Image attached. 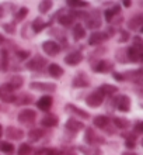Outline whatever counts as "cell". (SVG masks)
<instances>
[{
    "mask_svg": "<svg viewBox=\"0 0 143 155\" xmlns=\"http://www.w3.org/2000/svg\"><path fill=\"white\" fill-rule=\"evenodd\" d=\"M84 140H86V143L89 145H98V144H104L105 143V140L102 138V137H98L97 133L94 131V128H90V127H87L86 128V133H84Z\"/></svg>",
    "mask_w": 143,
    "mask_h": 155,
    "instance_id": "6da1fadb",
    "label": "cell"
},
{
    "mask_svg": "<svg viewBox=\"0 0 143 155\" xmlns=\"http://www.w3.org/2000/svg\"><path fill=\"white\" fill-rule=\"evenodd\" d=\"M30 87L33 90H38V92H46V93H52L56 90V85L55 83H49V82H31Z\"/></svg>",
    "mask_w": 143,
    "mask_h": 155,
    "instance_id": "7a4b0ae2",
    "label": "cell"
},
{
    "mask_svg": "<svg viewBox=\"0 0 143 155\" xmlns=\"http://www.w3.org/2000/svg\"><path fill=\"white\" fill-rule=\"evenodd\" d=\"M42 49H44V52L46 54V55H49V57H56L58 54L61 52V45L58 44L56 41H45L44 44H42Z\"/></svg>",
    "mask_w": 143,
    "mask_h": 155,
    "instance_id": "3957f363",
    "label": "cell"
},
{
    "mask_svg": "<svg viewBox=\"0 0 143 155\" xmlns=\"http://www.w3.org/2000/svg\"><path fill=\"white\" fill-rule=\"evenodd\" d=\"M101 23H102L101 16H100V13H98L97 10H94L91 14H87V17H86L87 28L95 30V28H98V27H101Z\"/></svg>",
    "mask_w": 143,
    "mask_h": 155,
    "instance_id": "277c9868",
    "label": "cell"
},
{
    "mask_svg": "<svg viewBox=\"0 0 143 155\" xmlns=\"http://www.w3.org/2000/svg\"><path fill=\"white\" fill-rule=\"evenodd\" d=\"M102 102H104V94H102L98 89L94 90L93 93H90L86 97V103L90 107H98V106H101Z\"/></svg>",
    "mask_w": 143,
    "mask_h": 155,
    "instance_id": "5b68a950",
    "label": "cell"
},
{
    "mask_svg": "<svg viewBox=\"0 0 143 155\" xmlns=\"http://www.w3.org/2000/svg\"><path fill=\"white\" fill-rule=\"evenodd\" d=\"M45 65H46V59H45V58L39 57V55H35L31 61H28L27 64H25V68H27V69H30V71H41Z\"/></svg>",
    "mask_w": 143,
    "mask_h": 155,
    "instance_id": "8992f818",
    "label": "cell"
},
{
    "mask_svg": "<svg viewBox=\"0 0 143 155\" xmlns=\"http://www.w3.org/2000/svg\"><path fill=\"white\" fill-rule=\"evenodd\" d=\"M35 117H37V113H35V110H31V109H24L18 113V121L23 123V124L34 123Z\"/></svg>",
    "mask_w": 143,
    "mask_h": 155,
    "instance_id": "52a82bcc",
    "label": "cell"
},
{
    "mask_svg": "<svg viewBox=\"0 0 143 155\" xmlns=\"http://www.w3.org/2000/svg\"><path fill=\"white\" fill-rule=\"evenodd\" d=\"M115 106H117V109H118L119 111L128 113L129 109H131V99H129V96H126V94H121V96L115 100Z\"/></svg>",
    "mask_w": 143,
    "mask_h": 155,
    "instance_id": "ba28073f",
    "label": "cell"
},
{
    "mask_svg": "<svg viewBox=\"0 0 143 155\" xmlns=\"http://www.w3.org/2000/svg\"><path fill=\"white\" fill-rule=\"evenodd\" d=\"M93 69L98 74H108L114 69V64L110 61H105V59H101V61H97L95 65H93Z\"/></svg>",
    "mask_w": 143,
    "mask_h": 155,
    "instance_id": "9c48e42d",
    "label": "cell"
},
{
    "mask_svg": "<svg viewBox=\"0 0 143 155\" xmlns=\"http://www.w3.org/2000/svg\"><path fill=\"white\" fill-rule=\"evenodd\" d=\"M65 128L69 131V133H72V134H77L79 131L83 130V128H86V127H84V124H83L82 121H79L76 118H69L65 124Z\"/></svg>",
    "mask_w": 143,
    "mask_h": 155,
    "instance_id": "30bf717a",
    "label": "cell"
},
{
    "mask_svg": "<svg viewBox=\"0 0 143 155\" xmlns=\"http://www.w3.org/2000/svg\"><path fill=\"white\" fill-rule=\"evenodd\" d=\"M83 61V54L80 51H73V52L67 54L65 57V62L69 66H76Z\"/></svg>",
    "mask_w": 143,
    "mask_h": 155,
    "instance_id": "8fae6325",
    "label": "cell"
},
{
    "mask_svg": "<svg viewBox=\"0 0 143 155\" xmlns=\"http://www.w3.org/2000/svg\"><path fill=\"white\" fill-rule=\"evenodd\" d=\"M142 57H143L142 49H138V48H135V47H129V48H126L128 62H140L142 61Z\"/></svg>",
    "mask_w": 143,
    "mask_h": 155,
    "instance_id": "7c38bea8",
    "label": "cell"
},
{
    "mask_svg": "<svg viewBox=\"0 0 143 155\" xmlns=\"http://www.w3.org/2000/svg\"><path fill=\"white\" fill-rule=\"evenodd\" d=\"M65 110L67 111L70 116H76V117H80V118H89L90 117V114H89L87 111L79 109V107H76L74 104H72V103H67V104H66Z\"/></svg>",
    "mask_w": 143,
    "mask_h": 155,
    "instance_id": "4fadbf2b",
    "label": "cell"
},
{
    "mask_svg": "<svg viewBox=\"0 0 143 155\" xmlns=\"http://www.w3.org/2000/svg\"><path fill=\"white\" fill-rule=\"evenodd\" d=\"M143 27V17L140 14H136L128 21V28L132 31H142Z\"/></svg>",
    "mask_w": 143,
    "mask_h": 155,
    "instance_id": "5bb4252c",
    "label": "cell"
},
{
    "mask_svg": "<svg viewBox=\"0 0 143 155\" xmlns=\"http://www.w3.org/2000/svg\"><path fill=\"white\" fill-rule=\"evenodd\" d=\"M6 137H7V140H21L23 137H24V131L21 130V128H17V127H7L6 128Z\"/></svg>",
    "mask_w": 143,
    "mask_h": 155,
    "instance_id": "9a60e30c",
    "label": "cell"
},
{
    "mask_svg": "<svg viewBox=\"0 0 143 155\" xmlns=\"http://www.w3.org/2000/svg\"><path fill=\"white\" fill-rule=\"evenodd\" d=\"M105 40H108L105 33H102V31H95V33H93L90 35V38H89V44L90 45H100Z\"/></svg>",
    "mask_w": 143,
    "mask_h": 155,
    "instance_id": "2e32d148",
    "label": "cell"
},
{
    "mask_svg": "<svg viewBox=\"0 0 143 155\" xmlns=\"http://www.w3.org/2000/svg\"><path fill=\"white\" fill-rule=\"evenodd\" d=\"M72 85H73V87H87L90 83H89V79H87L86 75L80 72L77 76L73 78V83Z\"/></svg>",
    "mask_w": 143,
    "mask_h": 155,
    "instance_id": "e0dca14e",
    "label": "cell"
},
{
    "mask_svg": "<svg viewBox=\"0 0 143 155\" xmlns=\"http://www.w3.org/2000/svg\"><path fill=\"white\" fill-rule=\"evenodd\" d=\"M58 123H59V118H58V116L48 114V116H45V117H42L41 126L42 127H46V128H51V127L58 126Z\"/></svg>",
    "mask_w": 143,
    "mask_h": 155,
    "instance_id": "ac0fdd59",
    "label": "cell"
},
{
    "mask_svg": "<svg viewBox=\"0 0 143 155\" xmlns=\"http://www.w3.org/2000/svg\"><path fill=\"white\" fill-rule=\"evenodd\" d=\"M37 106L39 110L48 111L49 109H51V106H52V97H51V96H42L37 102Z\"/></svg>",
    "mask_w": 143,
    "mask_h": 155,
    "instance_id": "d6986e66",
    "label": "cell"
},
{
    "mask_svg": "<svg viewBox=\"0 0 143 155\" xmlns=\"http://www.w3.org/2000/svg\"><path fill=\"white\" fill-rule=\"evenodd\" d=\"M121 14V6H118V4H115L114 7L108 8L105 13H104V16H105V20L108 21V23H111V21L114 20L117 16H119Z\"/></svg>",
    "mask_w": 143,
    "mask_h": 155,
    "instance_id": "ffe728a7",
    "label": "cell"
},
{
    "mask_svg": "<svg viewBox=\"0 0 143 155\" xmlns=\"http://www.w3.org/2000/svg\"><path fill=\"white\" fill-rule=\"evenodd\" d=\"M44 134H45V131L42 128H31L28 133V140L31 143H37L44 137Z\"/></svg>",
    "mask_w": 143,
    "mask_h": 155,
    "instance_id": "44dd1931",
    "label": "cell"
},
{
    "mask_svg": "<svg viewBox=\"0 0 143 155\" xmlns=\"http://www.w3.org/2000/svg\"><path fill=\"white\" fill-rule=\"evenodd\" d=\"M93 123H94V126L98 127V128H107L108 127V124H110V118L107 117V116H95L94 120H93Z\"/></svg>",
    "mask_w": 143,
    "mask_h": 155,
    "instance_id": "7402d4cb",
    "label": "cell"
},
{
    "mask_svg": "<svg viewBox=\"0 0 143 155\" xmlns=\"http://www.w3.org/2000/svg\"><path fill=\"white\" fill-rule=\"evenodd\" d=\"M31 102H33V96L28 93H21L18 97L16 96V100H14L17 106H25V104H30Z\"/></svg>",
    "mask_w": 143,
    "mask_h": 155,
    "instance_id": "603a6c76",
    "label": "cell"
},
{
    "mask_svg": "<svg viewBox=\"0 0 143 155\" xmlns=\"http://www.w3.org/2000/svg\"><path fill=\"white\" fill-rule=\"evenodd\" d=\"M48 72H49V75L52 78H55V79H59V78L63 75V69H62L58 64H51V65L48 66Z\"/></svg>",
    "mask_w": 143,
    "mask_h": 155,
    "instance_id": "cb8c5ba5",
    "label": "cell"
},
{
    "mask_svg": "<svg viewBox=\"0 0 143 155\" xmlns=\"http://www.w3.org/2000/svg\"><path fill=\"white\" fill-rule=\"evenodd\" d=\"M8 68V54L6 49H0V71L6 72Z\"/></svg>",
    "mask_w": 143,
    "mask_h": 155,
    "instance_id": "d4e9b609",
    "label": "cell"
},
{
    "mask_svg": "<svg viewBox=\"0 0 143 155\" xmlns=\"http://www.w3.org/2000/svg\"><path fill=\"white\" fill-rule=\"evenodd\" d=\"M98 90H100L104 96H107V94H108V96H112V94H115L117 92H118V87L114 86V85H108V83H105V85H102Z\"/></svg>",
    "mask_w": 143,
    "mask_h": 155,
    "instance_id": "484cf974",
    "label": "cell"
},
{
    "mask_svg": "<svg viewBox=\"0 0 143 155\" xmlns=\"http://www.w3.org/2000/svg\"><path fill=\"white\" fill-rule=\"evenodd\" d=\"M73 37L74 40H82L86 37V28L82 24H76L73 25Z\"/></svg>",
    "mask_w": 143,
    "mask_h": 155,
    "instance_id": "4316f807",
    "label": "cell"
},
{
    "mask_svg": "<svg viewBox=\"0 0 143 155\" xmlns=\"http://www.w3.org/2000/svg\"><path fill=\"white\" fill-rule=\"evenodd\" d=\"M58 23L62 27H70V25H73V16H70V14H62L58 18Z\"/></svg>",
    "mask_w": 143,
    "mask_h": 155,
    "instance_id": "83f0119b",
    "label": "cell"
},
{
    "mask_svg": "<svg viewBox=\"0 0 143 155\" xmlns=\"http://www.w3.org/2000/svg\"><path fill=\"white\" fill-rule=\"evenodd\" d=\"M114 124L117 128H121V130H128V128L131 127V123L128 121L126 118H122V117H115Z\"/></svg>",
    "mask_w": 143,
    "mask_h": 155,
    "instance_id": "f1b7e54d",
    "label": "cell"
},
{
    "mask_svg": "<svg viewBox=\"0 0 143 155\" xmlns=\"http://www.w3.org/2000/svg\"><path fill=\"white\" fill-rule=\"evenodd\" d=\"M142 69H136V71H128L126 75L123 76V79H131V81H136L139 82L142 78Z\"/></svg>",
    "mask_w": 143,
    "mask_h": 155,
    "instance_id": "f546056e",
    "label": "cell"
},
{
    "mask_svg": "<svg viewBox=\"0 0 143 155\" xmlns=\"http://www.w3.org/2000/svg\"><path fill=\"white\" fill-rule=\"evenodd\" d=\"M10 86L13 87V90L16 89H20L21 86H23V83H24V78L20 76V75H16V76H13L11 79H10Z\"/></svg>",
    "mask_w": 143,
    "mask_h": 155,
    "instance_id": "4dcf8cb0",
    "label": "cell"
},
{
    "mask_svg": "<svg viewBox=\"0 0 143 155\" xmlns=\"http://www.w3.org/2000/svg\"><path fill=\"white\" fill-rule=\"evenodd\" d=\"M45 23H44V21H42V18L41 17H38V18H35V20L33 21V24H31V28H33V31L34 33H41L42 30L45 28Z\"/></svg>",
    "mask_w": 143,
    "mask_h": 155,
    "instance_id": "1f68e13d",
    "label": "cell"
},
{
    "mask_svg": "<svg viewBox=\"0 0 143 155\" xmlns=\"http://www.w3.org/2000/svg\"><path fill=\"white\" fill-rule=\"evenodd\" d=\"M0 151L4 154H13L14 152V145L8 141H0Z\"/></svg>",
    "mask_w": 143,
    "mask_h": 155,
    "instance_id": "d6a6232c",
    "label": "cell"
},
{
    "mask_svg": "<svg viewBox=\"0 0 143 155\" xmlns=\"http://www.w3.org/2000/svg\"><path fill=\"white\" fill-rule=\"evenodd\" d=\"M52 2L51 0H44V2H41L39 3V6H38V10H39V13H42V14H45V13H48L51 8H52Z\"/></svg>",
    "mask_w": 143,
    "mask_h": 155,
    "instance_id": "836d02e7",
    "label": "cell"
},
{
    "mask_svg": "<svg viewBox=\"0 0 143 155\" xmlns=\"http://www.w3.org/2000/svg\"><path fill=\"white\" fill-rule=\"evenodd\" d=\"M66 4L70 6V7L79 8V7H87V6H89V2H84V0H67Z\"/></svg>",
    "mask_w": 143,
    "mask_h": 155,
    "instance_id": "e575fe53",
    "label": "cell"
},
{
    "mask_svg": "<svg viewBox=\"0 0 143 155\" xmlns=\"http://www.w3.org/2000/svg\"><path fill=\"white\" fill-rule=\"evenodd\" d=\"M80 151L84 155H101V151L100 148H86V147H80L79 148Z\"/></svg>",
    "mask_w": 143,
    "mask_h": 155,
    "instance_id": "d590c367",
    "label": "cell"
},
{
    "mask_svg": "<svg viewBox=\"0 0 143 155\" xmlns=\"http://www.w3.org/2000/svg\"><path fill=\"white\" fill-rule=\"evenodd\" d=\"M33 154V148L28 144H21L18 148V155H31Z\"/></svg>",
    "mask_w": 143,
    "mask_h": 155,
    "instance_id": "8d00e7d4",
    "label": "cell"
},
{
    "mask_svg": "<svg viewBox=\"0 0 143 155\" xmlns=\"http://www.w3.org/2000/svg\"><path fill=\"white\" fill-rule=\"evenodd\" d=\"M115 57L118 59L119 62H122V64H126L128 62V58H126V49H118L117 54H115Z\"/></svg>",
    "mask_w": 143,
    "mask_h": 155,
    "instance_id": "74e56055",
    "label": "cell"
},
{
    "mask_svg": "<svg viewBox=\"0 0 143 155\" xmlns=\"http://www.w3.org/2000/svg\"><path fill=\"white\" fill-rule=\"evenodd\" d=\"M28 14V8L27 7H21L18 12L16 13V20L17 21H23L25 18V16Z\"/></svg>",
    "mask_w": 143,
    "mask_h": 155,
    "instance_id": "f35d334b",
    "label": "cell"
},
{
    "mask_svg": "<svg viewBox=\"0 0 143 155\" xmlns=\"http://www.w3.org/2000/svg\"><path fill=\"white\" fill-rule=\"evenodd\" d=\"M0 99H2L4 103H14V100H16V94H13V93H2L0 94Z\"/></svg>",
    "mask_w": 143,
    "mask_h": 155,
    "instance_id": "ab89813d",
    "label": "cell"
},
{
    "mask_svg": "<svg viewBox=\"0 0 143 155\" xmlns=\"http://www.w3.org/2000/svg\"><path fill=\"white\" fill-rule=\"evenodd\" d=\"M17 58L20 59V61H25V59H28L30 57V52L28 51H23V49H20V51H17Z\"/></svg>",
    "mask_w": 143,
    "mask_h": 155,
    "instance_id": "60d3db41",
    "label": "cell"
},
{
    "mask_svg": "<svg viewBox=\"0 0 143 155\" xmlns=\"http://www.w3.org/2000/svg\"><path fill=\"white\" fill-rule=\"evenodd\" d=\"M3 28H4V31L8 34H16V27H14V24H11V23L3 24Z\"/></svg>",
    "mask_w": 143,
    "mask_h": 155,
    "instance_id": "b9f144b4",
    "label": "cell"
},
{
    "mask_svg": "<svg viewBox=\"0 0 143 155\" xmlns=\"http://www.w3.org/2000/svg\"><path fill=\"white\" fill-rule=\"evenodd\" d=\"M129 38H131L129 33H128V31H123V30H122V31H121V35H119V38H118V41H119V42H126Z\"/></svg>",
    "mask_w": 143,
    "mask_h": 155,
    "instance_id": "7bdbcfd3",
    "label": "cell"
},
{
    "mask_svg": "<svg viewBox=\"0 0 143 155\" xmlns=\"http://www.w3.org/2000/svg\"><path fill=\"white\" fill-rule=\"evenodd\" d=\"M142 133H143V123L138 121L135 126V134H142Z\"/></svg>",
    "mask_w": 143,
    "mask_h": 155,
    "instance_id": "ee69618b",
    "label": "cell"
},
{
    "mask_svg": "<svg viewBox=\"0 0 143 155\" xmlns=\"http://www.w3.org/2000/svg\"><path fill=\"white\" fill-rule=\"evenodd\" d=\"M125 145H126L128 150H135L136 143L135 141H132V140H126V141H125Z\"/></svg>",
    "mask_w": 143,
    "mask_h": 155,
    "instance_id": "f6af8a7d",
    "label": "cell"
},
{
    "mask_svg": "<svg viewBox=\"0 0 143 155\" xmlns=\"http://www.w3.org/2000/svg\"><path fill=\"white\" fill-rule=\"evenodd\" d=\"M45 155H62L59 150H46Z\"/></svg>",
    "mask_w": 143,
    "mask_h": 155,
    "instance_id": "bcb514c9",
    "label": "cell"
},
{
    "mask_svg": "<svg viewBox=\"0 0 143 155\" xmlns=\"http://www.w3.org/2000/svg\"><path fill=\"white\" fill-rule=\"evenodd\" d=\"M114 78H115V81H123V75H119V74H114Z\"/></svg>",
    "mask_w": 143,
    "mask_h": 155,
    "instance_id": "7dc6e473",
    "label": "cell"
},
{
    "mask_svg": "<svg viewBox=\"0 0 143 155\" xmlns=\"http://www.w3.org/2000/svg\"><path fill=\"white\" fill-rule=\"evenodd\" d=\"M122 4L123 6H125V7H131V2H129V0H125V2H122Z\"/></svg>",
    "mask_w": 143,
    "mask_h": 155,
    "instance_id": "c3c4849f",
    "label": "cell"
},
{
    "mask_svg": "<svg viewBox=\"0 0 143 155\" xmlns=\"http://www.w3.org/2000/svg\"><path fill=\"white\" fill-rule=\"evenodd\" d=\"M122 155H138V154H135V152H132V151H126V152H123Z\"/></svg>",
    "mask_w": 143,
    "mask_h": 155,
    "instance_id": "681fc988",
    "label": "cell"
},
{
    "mask_svg": "<svg viewBox=\"0 0 143 155\" xmlns=\"http://www.w3.org/2000/svg\"><path fill=\"white\" fill-rule=\"evenodd\" d=\"M2 42H4V37L2 35V34H0V44H2Z\"/></svg>",
    "mask_w": 143,
    "mask_h": 155,
    "instance_id": "f907efd6",
    "label": "cell"
},
{
    "mask_svg": "<svg viewBox=\"0 0 143 155\" xmlns=\"http://www.w3.org/2000/svg\"><path fill=\"white\" fill-rule=\"evenodd\" d=\"M3 135V127H2V124H0V137Z\"/></svg>",
    "mask_w": 143,
    "mask_h": 155,
    "instance_id": "816d5d0a",
    "label": "cell"
},
{
    "mask_svg": "<svg viewBox=\"0 0 143 155\" xmlns=\"http://www.w3.org/2000/svg\"><path fill=\"white\" fill-rule=\"evenodd\" d=\"M39 155H41V154H39Z\"/></svg>",
    "mask_w": 143,
    "mask_h": 155,
    "instance_id": "f5cc1de1",
    "label": "cell"
}]
</instances>
